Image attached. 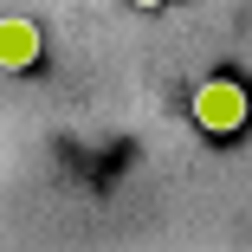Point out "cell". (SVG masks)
Masks as SVG:
<instances>
[{"instance_id": "cell-1", "label": "cell", "mask_w": 252, "mask_h": 252, "mask_svg": "<svg viewBox=\"0 0 252 252\" xmlns=\"http://www.w3.org/2000/svg\"><path fill=\"white\" fill-rule=\"evenodd\" d=\"M246 117H252V104H246V91L233 78H207V84L194 91V123L207 129V136H233Z\"/></svg>"}, {"instance_id": "cell-2", "label": "cell", "mask_w": 252, "mask_h": 252, "mask_svg": "<svg viewBox=\"0 0 252 252\" xmlns=\"http://www.w3.org/2000/svg\"><path fill=\"white\" fill-rule=\"evenodd\" d=\"M39 52H45V39H39L32 20H20V13L0 20V71H32Z\"/></svg>"}, {"instance_id": "cell-3", "label": "cell", "mask_w": 252, "mask_h": 252, "mask_svg": "<svg viewBox=\"0 0 252 252\" xmlns=\"http://www.w3.org/2000/svg\"><path fill=\"white\" fill-rule=\"evenodd\" d=\"M129 7H162V0H129Z\"/></svg>"}]
</instances>
